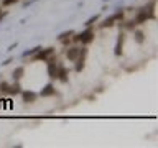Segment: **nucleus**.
<instances>
[{"label":"nucleus","mask_w":158,"mask_h":148,"mask_svg":"<svg viewBox=\"0 0 158 148\" xmlns=\"http://www.w3.org/2000/svg\"><path fill=\"white\" fill-rule=\"evenodd\" d=\"M20 92H22V86H20V82H18V81H15V84H10L8 94H12V96H18Z\"/></svg>","instance_id":"9d476101"},{"label":"nucleus","mask_w":158,"mask_h":148,"mask_svg":"<svg viewBox=\"0 0 158 148\" xmlns=\"http://www.w3.org/2000/svg\"><path fill=\"white\" fill-rule=\"evenodd\" d=\"M112 17L115 18V22H118V20H122V18H123V10H117V12L114 13Z\"/></svg>","instance_id":"a211bd4d"},{"label":"nucleus","mask_w":158,"mask_h":148,"mask_svg":"<svg viewBox=\"0 0 158 148\" xmlns=\"http://www.w3.org/2000/svg\"><path fill=\"white\" fill-rule=\"evenodd\" d=\"M73 41H74V43H82V44L92 43V41H94V30H92L91 27H87L86 30H84V31L74 35Z\"/></svg>","instance_id":"f257e3e1"},{"label":"nucleus","mask_w":158,"mask_h":148,"mask_svg":"<svg viewBox=\"0 0 158 148\" xmlns=\"http://www.w3.org/2000/svg\"><path fill=\"white\" fill-rule=\"evenodd\" d=\"M74 35L73 30H68V31H63L61 35L58 36V41H63V39H71V36Z\"/></svg>","instance_id":"ddd939ff"},{"label":"nucleus","mask_w":158,"mask_h":148,"mask_svg":"<svg viewBox=\"0 0 158 148\" xmlns=\"http://www.w3.org/2000/svg\"><path fill=\"white\" fill-rule=\"evenodd\" d=\"M40 49H41V46H35V48H31V49H28V51H25V53H23V58L33 56V54H35V53H38Z\"/></svg>","instance_id":"4468645a"},{"label":"nucleus","mask_w":158,"mask_h":148,"mask_svg":"<svg viewBox=\"0 0 158 148\" xmlns=\"http://www.w3.org/2000/svg\"><path fill=\"white\" fill-rule=\"evenodd\" d=\"M0 15H2V8H0Z\"/></svg>","instance_id":"412c9836"},{"label":"nucleus","mask_w":158,"mask_h":148,"mask_svg":"<svg viewBox=\"0 0 158 148\" xmlns=\"http://www.w3.org/2000/svg\"><path fill=\"white\" fill-rule=\"evenodd\" d=\"M114 23H115V18H114L112 15H110V17H109V18H106V20H104V22L101 23V28H110Z\"/></svg>","instance_id":"f8f14e48"},{"label":"nucleus","mask_w":158,"mask_h":148,"mask_svg":"<svg viewBox=\"0 0 158 148\" xmlns=\"http://www.w3.org/2000/svg\"><path fill=\"white\" fill-rule=\"evenodd\" d=\"M54 54V48H44V49H40L38 53H35L33 56V61H46L48 56Z\"/></svg>","instance_id":"f03ea898"},{"label":"nucleus","mask_w":158,"mask_h":148,"mask_svg":"<svg viewBox=\"0 0 158 148\" xmlns=\"http://www.w3.org/2000/svg\"><path fill=\"white\" fill-rule=\"evenodd\" d=\"M56 79H59L61 82H68L69 81V71L63 64H58V72H56Z\"/></svg>","instance_id":"20e7f679"},{"label":"nucleus","mask_w":158,"mask_h":148,"mask_svg":"<svg viewBox=\"0 0 158 148\" xmlns=\"http://www.w3.org/2000/svg\"><path fill=\"white\" fill-rule=\"evenodd\" d=\"M133 36H135V41H137L138 44H143V43H145V33L140 31V30H137V31L133 33Z\"/></svg>","instance_id":"9b49d317"},{"label":"nucleus","mask_w":158,"mask_h":148,"mask_svg":"<svg viewBox=\"0 0 158 148\" xmlns=\"http://www.w3.org/2000/svg\"><path fill=\"white\" fill-rule=\"evenodd\" d=\"M10 63H12V59H10V58H8V59H7V61H3L2 64H3V66H7V64H10Z\"/></svg>","instance_id":"aec40b11"},{"label":"nucleus","mask_w":158,"mask_h":148,"mask_svg":"<svg viewBox=\"0 0 158 148\" xmlns=\"http://www.w3.org/2000/svg\"><path fill=\"white\" fill-rule=\"evenodd\" d=\"M17 2H18V0H3L2 5H3V7H8V5H13V3H17Z\"/></svg>","instance_id":"6ab92c4d"},{"label":"nucleus","mask_w":158,"mask_h":148,"mask_svg":"<svg viewBox=\"0 0 158 148\" xmlns=\"http://www.w3.org/2000/svg\"><path fill=\"white\" fill-rule=\"evenodd\" d=\"M79 49H81V48H77V46L68 48V51H66V59H68V61H76L77 56H79Z\"/></svg>","instance_id":"0eeeda50"},{"label":"nucleus","mask_w":158,"mask_h":148,"mask_svg":"<svg viewBox=\"0 0 158 148\" xmlns=\"http://www.w3.org/2000/svg\"><path fill=\"white\" fill-rule=\"evenodd\" d=\"M133 20H135L137 25H142V23H145L148 20V13L142 8V10H138V12H137V15H135V18H133Z\"/></svg>","instance_id":"6e6552de"},{"label":"nucleus","mask_w":158,"mask_h":148,"mask_svg":"<svg viewBox=\"0 0 158 148\" xmlns=\"http://www.w3.org/2000/svg\"><path fill=\"white\" fill-rule=\"evenodd\" d=\"M8 87H10V84L8 82H0V92L2 94H8Z\"/></svg>","instance_id":"dca6fc26"},{"label":"nucleus","mask_w":158,"mask_h":148,"mask_svg":"<svg viewBox=\"0 0 158 148\" xmlns=\"http://www.w3.org/2000/svg\"><path fill=\"white\" fill-rule=\"evenodd\" d=\"M54 94H56L54 86H53V84H46V86L41 89V92H40L38 96H41V97H51V96H54Z\"/></svg>","instance_id":"423d86ee"},{"label":"nucleus","mask_w":158,"mask_h":148,"mask_svg":"<svg viewBox=\"0 0 158 148\" xmlns=\"http://www.w3.org/2000/svg\"><path fill=\"white\" fill-rule=\"evenodd\" d=\"M135 27H137L135 20H130V22H127L125 25H123V28H125V30H128V31H133V30H135Z\"/></svg>","instance_id":"2eb2a0df"},{"label":"nucleus","mask_w":158,"mask_h":148,"mask_svg":"<svg viewBox=\"0 0 158 148\" xmlns=\"http://www.w3.org/2000/svg\"><path fill=\"white\" fill-rule=\"evenodd\" d=\"M123 41H125V33H118V38H117V43H115V48H114V54H115V56H120V54H122Z\"/></svg>","instance_id":"39448f33"},{"label":"nucleus","mask_w":158,"mask_h":148,"mask_svg":"<svg viewBox=\"0 0 158 148\" xmlns=\"http://www.w3.org/2000/svg\"><path fill=\"white\" fill-rule=\"evenodd\" d=\"M20 94H22V99H23L25 104H33V102H36V99H38V94L33 92V91H22Z\"/></svg>","instance_id":"7ed1b4c3"},{"label":"nucleus","mask_w":158,"mask_h":148,"mask_svg":"<svg viewBox=\"0 0 158 148\" xmlns=\"http://www.w3.org/2000/svg\"><path fill=\"white\" fill-rule=\"evenodd\" d=\"M97 20H99V15H94V17H91L84 25H86V27H91V25H94V23L97 22Z\"/></svg>","instance_id":"f3484780"},{"label":"nucleus","mask_w":158,"mask_h":148,"mask_svg":"<svg viewBox=\"0 0 158 148\" xmlns=\"http://www.w3.org/2000/svg\"><path fill=\"white\" fill-rule=\"evenodd\" d=\"M12 76H13V81H20V79L25 76V68H23V66L15 68V69H13V72H12Z\"/></svg>","instance_id":"1a4fd4ad"}]
</instances>
